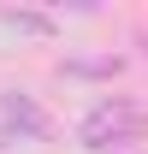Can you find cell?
I'll use <instances>...</instances> for the list:
<instances>
[{
    "label": "cell",
    "mask_w": 148,
    "mask_h": 154,
    "mask_svg": "<svg viewBox=\"0 0 148 154\" xmlns=\"http://www.w3.org/2000/svg\"><path fill=\"white\" fill-rule=\"evenodd\" d=\"M136 131H148V113H136L130 101H101L89 119H83V148H119V142H130Z\"/></svg>",
    "instance_id": "cell-1"
},
{
    "label": "cell",
    "mask_w": 148,
    "mask_h": 154,
    "mask_svg": "<svg viewBox=\"0 0 148 154\" xmlns=\"http://www.w3.org/2000/svg\"><path fill=\"white\" fill-rule=\"evenodd\" d=\"M6 119H18L30 136H42V131H48V119H42V113H36V107H30L24 95H12V101H6Z\"/></svg>",
    "instance_id": "cell-2"
}]
</instances>
